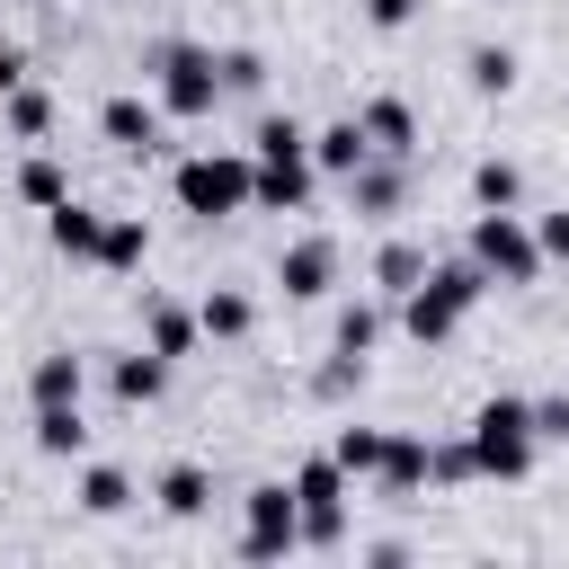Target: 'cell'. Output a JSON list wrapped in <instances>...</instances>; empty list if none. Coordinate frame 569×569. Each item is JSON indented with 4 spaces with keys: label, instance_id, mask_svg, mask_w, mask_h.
<instances>
[{
    "label": "cell",
    "instance_id": "cell-1",
    "mask_svg": "<svg viewBox=\"0 0 569 569\" xmlns=\"http://www.w3.org/2000/svg\"><path fill=\"white\" fill-rule=\"evenodd\" d=\"M480 293H489L480 258H453V267H427V276L400 293V320H409V338H418V347H436V338H453V320H462Z\"/></svg>",
    "mask_w": 569,
    "mask_h": 569
},
{
    "label": "cell",
    "instance_id": "cell-2",
    "mask_svg": "<svg viewBox=\"0 0 569 569\" xmlns=\"http://www.w3.org/2000/svg\"><path fill=\"white\" fill-rule=\"evenodd\" d=\"M471 462L489 480H525V462H533V409L525 400H489L471 418Z\"/></svg>",
    "mask_w": 569,
    "mask_h": 569
},
{
    "label": "cell",
    "instance_id": "cell-3",
    "mask_svg": "<svg viewBox=\"0 0 569 569\" xmlns=\"http://www.w3.org/2000/svg\"><path fill=\"white\" fill-rule=\"evenodd\" d=\"M178 204L187 213H204V222H222V213H240L249 204V160H231V151H196V160H178Z\"/></svg>",
    "mask_w": 569,
    "mask_h": 569
},
{
    "label": "cell",
    "instance_id": "cell-4",
    "mask_svg": "<svg viewBox=\"0 0 569 569\" xmlns=\"http://www.w3.org/2000/svg\"><path fill=\"white\" fill-rule=\"evenodd\" d=\"M471 258H480V276H489V284H533V267H542L533 231H525L507 204H489V213L471 222Z\"/></svg>",
    "mask_w": 569,
    "mask_h": 569
},
{
    "label": "cell",
    "instance_id": "cell-5",
    "mask_svg": "<svg viewBox=\"0 0 569 569\" xmlns=\"http://www.w3.org/2000/svg\"><path fill=\"white\" fill-rule=\"evenodd\" d=\"M213 98H222V62L204 44H169L160 53V107L169 116H213Z\"/></svg>",
    "mask_w": 569,
    "mask_h": 569
},
{
    "label": "cell",
    "instance_id": "cell-6",
    "mask_svg": "<svg viewBox=\"0 0 569 569\" xmlns=\"http://www.w3.org/2000/svg\"><path fill=\"white\" fill-rule=\"evenodd\" d=\"M293 542H302V507H293V489H249L240 551H249V560H284Z\"/></svg>",
    "mask_w": 569,
    "mask_h": 569
},
{
    "label": "cell",
    "instance_id": "cell-7",
    "mask_svg": "<svg viewBox=\"0 0 569 569\" xmlns=\"http://www.w3.org/2000/svg\"><path fill=\"white\" fill-rule=\"evenodd\" d=\"M302 196H311V151H293V160H249V204L293 213Z\"/></svg>",
    "mask_w": 569,
    "mask_h": 569
},
{
    "label": "cell",
    "instance_id": "cell-8",
    "mask_svg": "<svg viewBox=\"0 0 569 569\" xmlns=\"http://www.w3.org/2000/svg\"><path fill=\"white\" fill-rule=\"evenodd\" d=\"M329 276H338V249H329V240H293V249H284V267H276V284H284L293 302H320V293H329Z\"/></svg>",
    "mask_w": 569,
    "mask_h": 569
},
{
    "label": "cell",
    "instance_id": "cell-9",
    "mask_svg": "<svg viewBox=\"0 0 569 569\" xmlns=\"http://www.w3.org/2000/svg\"><path fill=\"white\" fill-rule=\"evenodd\" d=\"M302 151H311V169H329V178H347V169H365V160H373V142H365V124H356V116H347V124H329V133H311Z\"/></svg>",
    "mask_w": 569,
    "mask_h": 569
},
{
    "label": "cell",
    "instance_id": "cell-10",
    "mask_svg": "<svg viewBox=\"0 0 569 569\" xmlns=\"http://www.w3.org/2000/svg\"><path fill=\"white\" fill-rule=\"evenodd\" d=\"M373 480H382L391 498L427 489V480H436V471H427V445H418V436H382V462H373Z\"/></svg>",
    "mask_w": 569,
    "mask_h": 569
},
{
    "label": "cell",
    "instance_id": "cell-11",
    "mask_svg": "<svg viewBox=\"0 0 569 569\" xmlns=\"http://www.w3.org/2000/svg\"><path fill=\"white\" fill-rule=\"evenodd\" d=\"M44 231H53V249H62V258H98V231H107V222H98L89 204H71V196H62V204H44Z\"/></svg>",
    "mask_w": 569,
    "mask_h": 569
},
{
    "label": "cell",
    "instance_id": "cell-12",
    "mask_svg": "<svg viewBox=\"0 0 569 569\" xmlns=\"http://www.w3.org/2000/svg\"><path fill=\"white\" fill-rule=\"evenodd\" d=\"M98 124H107V142H116V151H151V142H160V116H151L142 98H107V116H98Z\"/></svg>",
    "mask_w": 569,
    "mask_h": 569
},
{
    "label": "cell",
    "instance_id": "cell-13",
    "mask_svg": "<svg viewBox=\"0 0 569 569\" xmlns=\"http://www.w3.org/2000/svg\"><path fill=\"white\" fill-rule=\"evenodd\" d=\"M356 124H365V142H373L382 160H400V151L418 142V124H409V107H400V98H373V107H365Z\"/></svg>",
    "mask_w": 569,
    "mask_h": 569
},
{
    "label": "cell",
    "instance_id": "cell-14",
    "mask_svg": "<svg viewBox=\"0 0 569 569\" xmlns=\"http://www.w3.org/2000/svg\"><path fill=\"white\" fill-rule=\"evenodd\" d=\"M116 400L124 409H142V400H160V382H169V356H116Z\"/></svg>",
    "mask_w": 569,
    "mask_h": 569
},
{
    "label": "cell",
    "instance_id": "cell-15",
    "mask_svg": "<svg viewBox=\"0 0 569 569\" xmlns=\"http://www.w3.org/2000/svg\"><path fill=\"white\" fill-rule=\"evenodd\" d=\"M36 445H44V453H80V445H89L80 400H44V409H36Z\"/></svg>",
    "mask_w": 569,
    "mask_h": 569
},
{
    "label": "cell",
    "instance_id": "cell-16",
    "mask_svg": "<svg viewBox=\"0 0 569 569\" xmlns=\"http://www.w3.org/2000/svg\"><path fill=\"white\" fill-rule=\"evenodd\" d=\"M151 498H160V507H169V516H204V498H213V489H204V471H196V462H169V471H160V489H151Z\"/></svg>",
    "mask_w": 569,
    "mask_h": 569
},
{
    "label": "cell",
    "instance_id": "cell-17",
    "mask_svg": "<svg viewBox=\"0 0 569 569\" xmlns=\"http://www.w3.org/2000/svg\"><path fill=\"white\" fill-rule=\"evenodd\" d=\"M347 196H356V213H391L400 204V169H373L365 160V169H347Z\"/></svg>",
    "mask_w": 569,
    "mask_h": 569
},
{
    "label": "cell",
    "instance_id": "cell-18",
    "mask_svg": "<svg viewBox=\"0 0 569 569\" xmlns=\"http://www.w3.org/2000/svg\"><path fill=\"white\" fill-rule=\"evenodd\" d=\"M142 249H151V231H142V222H133V213H124V222H107V231H98V267H116V276H124V267H142Z\"/></svg>",
    "mask_w": 569,
    "mask_h": 569
},
{
    "label": "cell",
    "instance_id": "cell-19",
    "mask_svg": "<svg viewBox=\"0 0 569 569\" xmlns=\"http://www.w3.org/2000/svg\"><path fill=\"white\" fill-rule=\"evenodd\" d=\"M27 391H36V409H44V400H80V356H36Z\"/></svg>",
    "mask_w": 569,
    "mask_h": 569
},
{
    "label": "cell",
    "instance_id": "cell-20",
    "mask_svg": "<svg viewBox=\"0 0 569 569\" xmlns=\"http://www.w3.org/2000/svg\"><path fill=\"white\" fill-rule=\"evenodd\" d=\"M418 276H427V249H409V240H391V249L373 258V284H382V293H409Z\"/></svg>",
    "mask_w": 569,
    "mask_h": 569
},
{
    "label": "cell",
    "instance_id": "cell-21",
    "mask_svg": "<svg viewBox=\"0 0 569 569\" xmlns=\"http://www.w3.org/2000/svg\"><path fill=\"white\" fill-rule=\"evenodd\" d=\"M196 329H204V338H249V293H204Z\"/></svg>",
    "mask_w": 569,
    "mask_h": 569
},
{
    "label": "cell",
    "instance_id": "cell-22",
    "mask_svg": "<svg viewBox=\"0 0 569 569\" xmlns=\"http://www.w3.org/2000/svg\"><path fill=\"white\" fill-rule=\"evenodd\" d=\"M196 338H204V329H196V311H169V302L151 311V356H169V365H178Z\"/></svg>",
    "mask_w": 569,
    "mask_h": 569
},
{
    "label": "cell",
    "instance_id": "cell-23",
    "mask_svg": "<svg viewBox=\"0 0 569 569\" xmlns=\"http://www.w3.org/2000/svg\"><path fill=\"white\" fill-rule=\"evenodd\" d=\"M329 453H338V471H347V480H373V462H382V436H373V427H347Z\"/></svg>",
    "mask_w": 569,
    "mask_h": 569
},
{
    "label": "cell",
    "instance_id": "cell-24",
    "mask_svg": "<svg viewBox=\"0 0 569 569\" xmlns=\"http://www.w3.org/2000/svg\"><path fill=\"white\" fill-rule=\"evenodd\" d=\"M471 89H489V98L516 89V53H507V44H480V53H471Z\"/></svg>",
    "mask_w": 569,
    "mask_h": 569
},
{
    "label": "cell",
    "instance_id": "cell-25",
    "mask_svg": "<svg viewBox=\"0 0 569 569\" xmlns=\"http://www.w3.org/2000/svg\"><path fill=\"white\" fill-rule=\"evenodd\" d=\"M124 498H133V489H124V471H107V462H98V471L80 480V507H89V516H116Z\"/></svg>",
    "mask_w": 569,
    "mask_h": 569
},
{
    "label": "cell",
    "instance_id": "cell-26",
    "mask_svg": "<svg viewBox=\"0 0 569 569\" xmlns=\"http://www.w3.org/2000/svg\"><path fill=\"white\" fill-rule=\"evenodd\" d=\"M302 142H311V133H302L293 116H267V124H258V160H293Z\"/></svg>",
    "mask_w": 569,
    "mask_h": 569
},
{
    "label": "cell",
    "instance_id": "cell-27",
    "mask_svg": "<svg viewBox=\"0 0 569 569\" xmlns=\"http://www.w3.org/2000/svg\"><path fill=\"white\" fill-rule=\"evenodd\" d=\"M18 196H27V204H62L71 187H62V169H53V160H27V169H18Z\"/></svg>",
    "mask_w": 569,
    "mask_h": 569
},
{
    "label": "cell",
    "instance_id": "cell-28",
    "mask_svg": "<svg viewBox=\"0 0 569 569\" xmlns=\"http://www.w3.org/2000/svg\"><path fill=\"white\" fill-rule=\"evenodd\" d=\"M471 196H480V213H489V204H516V169H507V160H480V169H471Z\"/></svg>",
    "mask_w": 569,
    "mask_h": 569
},
{
    "label": "cell",
    "instance_id": "cell-29",
    "mask_svg": "<svg viewBox=\"0 0 569 569\" xmlns=\"http://www.w3.org/2000/svg\"><path fill=\"white\" fill-rule=\"evenodd\" d=\"M9 124H18V133H44V124H53V98H44V89H18V98H9Z\"/></svg>",
    "mask_w": 569,
    "mask_h": 569
},
{
    "label": "cell",
    "instance_id": "cell-30",
    "mask_svg": "<svg viewBox=\"0 0 569 569\" xmlns=\"http://www.w3.org/2000/svg\"><path fill=\"white\" fill-rule=\"evenodd\" d=\"M373 329H382V320H373L365 302H356V311H338V347H347V365H356V356L373 347Z\"/></svg>",
    "mask_w": 569,
    "mask_h": 569
},
{
    "label": "cell",
    "instance_id": "cell-31",
    "mask_svg": "<svg viewBox=\"0 0 569 569\" xmlns=\"http://www.w3.org/2000/svg\"><path fill=\"white\" fill-rule=\"evenodd\" d=\"M267 71H258V53H222V89H258Z\"/></svg>",
    "mask_w": 569,
    "mask_h": 569
},
{
    "label": "cell",
    "instance_id": "cell-32",
    "mask_svg": "<svg viewBox=\"0 0 569 569\" xmlns=\"http://www.w3.org/2000/svg\"><path fill=\"white\" fill-rule=\"evenodd\" d=\"M533 409V436H569V400H525Z\"/></svg>",
    "mask_w": 569,
    "mask_h": 569
},
{
    "label": "cell",
    "instance_id": "cell-33",
    "mask_svg": "<svg viewBox=\"0 0 569 569\" xmlns=\"http://www.w3.org/2000/svg\"><path fill=\"white\" fill-rule=\"evenodd\" d=\"M533 249H542V258H569V213H542V231H533Z\"/></svg>",
    "mask_w": 569,
    "mask_h": 569
},
{
    "label": "cell",
    "instance_id": "cell-34",
    "mask_svg": "<svg viewBox=\"0 0 569 569\" xmlns=\"http://www.w3.org/2000/svg\"><path fill=\"white\" fill-rule=\"evenodd\" d=\"M365 18H373V27H409V18H418V0H365Z\"/></svg>",
    "mask_w": 569,
    "mask_h": 569
},
{
    "label": "cell",
    "instance_id": "cell-35",
    "mask_svg": "<svg viewBox=\"0 0 569 569\" xmlns=\"http://www.w3.org/2000/svg\"><path fill=\"white\" fill-rule=\"evenodd\" d=\"M18 71H27V62H18L9 44H0V89H18Z\"/></svg>",
    "mask_w": 569,
    "mask_h": 569
}]
</instances>
